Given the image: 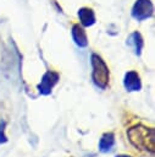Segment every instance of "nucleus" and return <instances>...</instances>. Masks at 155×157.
I'll return each mask as SVG.
<instances>
[{"mask_svg":"<svg viewBox=\"0 0 155 157\" xmlns=\"http://www.w3.org/2000/svg\"><path fill=\"white\" fill-rule=\"evenodd\" d=\"M123 85L126 87L127 91L132 92V91H139L142 88V82H140V77L135 71H128L124 76L123 80Z\"/></svg>","mask_w":155,"mask_h":157,"instance_id":"obj_5","label":"nucleus"},{"mask_svg":"<svg viewBox=\"0 0 155 157\" xmlns=\"http://www.w3.org/2000/svg\"><path fill=\"white\" fill-rule=\"evenodd\" d=\"M72 38H73L74 43L81 48L88 45L87 33H85L84 28L79 25H73V27H72Z\"/></svg>","mask_w":155,"mask_h":157,"instance_id":"obj_6","label":"nucleus"},{"mask_svg":"<svg viewBox=\"0 0 155 157\" xmlns=\"http://www.w3.org/2000/svg\"><path fill=\"white\" fill-rule=\"evenodd\" d=\"M92 67H93L92 71L93 82L100 88H106L110 78V71L105 61L98 54L92 55Z\"/></svg>","mask_w":155,"mask_h":157,"instance_id":"obj_2","label":"nucleus"},{"mask_svg":"<svg viewBox=\"0 0 155 157\" xmlns=\"http://www.w3.org/2000/svg\"><path fill=\"white\" fill-rule=\"evenodd\" d=\"M127 44L131 45V47H133L134 53H135L137 55H140L142 49H143V45H144V42H143V38H142L140 33H138V32H133V33L128 37V39H127Z\"/></svg>","mask_w":155,"mask_h":157,"instance_id":"obj_8","label":"nucleus"},{"mask_svg":"<svg viewBox=\"0 0 155 157\" xmlns=\"http://www.w3.org/2000/svg\"><path fill=\"white\" fill-rule=\"evenodd\" d=\"M4 126H5V123L4 121L0 123V144H4V142L7 141V139H6L5 134H4Z\"/></svg>","mask_w":155,"mask_h":157,"instance_id":"obj_10","label":"nucleus"},{"mask_svg":"<svg viewBox=\"0 0 155 157\" xmlns=\"http://www.w3.org/2000/svg\"><path fill=\"white\" fill-rule=\"evenodd\" d=\"M78 17H79V21H81L82 26H84V27H89V26H93L95 23L94 11L92 9H89V7H82V9H79Z\"/></svg>","mask_w":155,"mask_h":157,"instance_id":"obj_7","label":"nucleus"},{"mask_svg":"<svg viewBox=\"0 0 155 157\" xmlns=\"http://www.w3.org/2000/svg\"><path fill=\"white\" fill-rule=\"evenodd\" d=\"M116 157H131V156H127V155H118V156H116Z\"/></svg>","mask_w":155,"mask_h":157,"instance_id":"obj_11","label":"nucleus"},{"mask_svg":"<svg viewBox=\"0 0 155 157\" xmlns=\"http://www.w3.org/2000/svg\"><path fill=\"white\" fill-rule=\"evenodd\" d=\"M154 6L150 0H137L132 7V16L137 21H144L153 16Z\"/></svg>","mask_w":155,"mask_h":157,"instance_id":"obj_3","label":"nucleus"},{"mask_svg":"<svg viewBox=\"0 0 155 157\" xmlns=\"http://www.w3.org/2000/svg\"><path fill=\"white\" fill-rule=\"evenodd\" d=\"M115 144V136L112 132H106L103 135L99 142V150L101 152H109Z\"/></svg>","mask_w":155,"mask_h":157,"instance_id":"obj_9","label":"nucleus"},{"mask_svg":"<svg viewBox=\"0 0 155 157\" xmlns=\"http://www.w3.org/2000/svg\"><path fill=\"white\" fill-rule=\"evenodd\" d=\"M59 81V74L57 72H54V71H46L41 80H40V83L38 85V91L41 93V94H49L52 90V87L57 83Z\"/></svg>","mask_w":155,"mask_h":157,"instance_id":"obj_4","label":"nucleus"},{"mask_svg":"<svg viewBox=\"0 0 155 157\" xmlns=\"http://www.w3.org/2000/svg\"><path fill=\"white\" fill-rule=\"evenodd\" d=\"M127 136L133 146L140 150L154 152L155 150V134L154 129L143 125H135L127 131Z\"/></svg>","mask_w":155,"mask_h":157,"instance_id":"obj_1","label":"nucleus"}]
</instances>
